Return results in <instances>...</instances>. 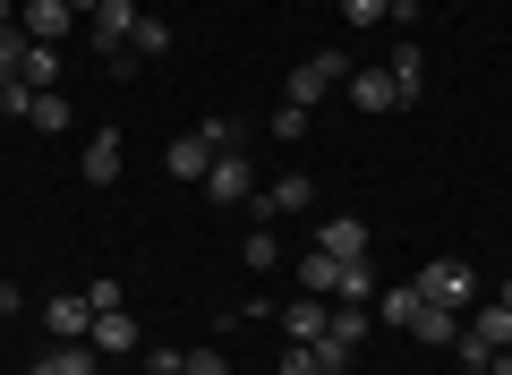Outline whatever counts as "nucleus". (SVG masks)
Masks as SVG:
<instances>
[{
  "mask_svg": "<svg viewBox=\"0 0 512 375\" xmlns=\"http://www.w3.org/2000/svg\"><path fill=\"white\" fill-rule=\"evenodd\" d=\"M333 86H350V60L342 52H316V60H299L291 69V86H282V103H299V111H316Z\"/></svg>",
  "mask_w": 512,
  "mask_h": 375,
  "instance_id": "1",
  "label": "nucleus"
},
{
  "mask_svg": "<svg viewBox=\"0 0 512 375\" xmlns=\"http://www.w3.org/2000/svg\"><path fill=\"white\" fill-rule=\"evenodd\" d=\"M248 205H256V231H274L282 214H308V205H316V179H308V171H282L274 188H256Z\"/></svg>",
  "mask_w": 512,
  "mask_h": 375,
  "instance_id": "2",
  "label": "nucleus"
},
{
  "mask_svg": "<svg viewBox=\"0 0 512 375\" xmlns=\"http://www.w3.org/2000/svg\"><path fill=\"white\" fill-rule=\"evenodd\" d=\"M419 290H427L436 307H453V316H470V299H478L470 265H453V256H436V265H419Z\"/></svg>",
  "mask_w": 512,
  "mask_h": 375,
  "instance_id": "3",
  "label": "nucleus"
},
{
  "mask_svg": "<svg viewBox=\"0 0 512 375\" xmlns=\"http://www.w3.org/2000/svg\"><path fill=\"white\" fill-rule=\"evenodd\" d=\"M18 26H26L35 43H69L77 9H69V0H18Z\"/></svg>",
  "mask_w": 512,
  "mask_h": 375,
  "instance_id": "4",
  "label": "nucleus"
},
{
  "mask_svg": "<svg viewBox=\"0 0 512 375\" xmlns=\"http://www.w3.org/2000/svg\"><path fill=\"white\" fill-rule=\"evenodd\" d=\"M205 197H214V205H248V197H256L248 154H214V171H205Z\"/></svg>",
  "mask_w": 512,
  "mask_h": 375,
  "instance_id": "5",
  "label": "nucleus"
},
{
  "mask_svg": "<svg viewBox=\"0 0 512 375\" xmlns=\"http://www.w3.org/2000/svg\"><path fill=\"white\" fill-rule=\"evenodd\" d=\"M163 171H171V179H188V188H205V171H214V145L188 128V137H171V145H163Z\"/></svg>",
  "mask_w": 512,
  "mask_h": 375,
  "instance_id": "6",
  "label": "nucleus"
},
{
  "mask_svg": "<svg viewBox=\"0 0 512 375\" xmlns=\"http://www.w3.org/2000/svg\"><path fill=\"white\" fill-rule=\"evenodd\" d=\"M274 324H282V341H325V324H333V316H325V299H308V290H299V299L282 307Z\"/></svg>",
  "mask_w": 512,
  "mask_h": 375,
  "instance_id": "7",
  "label": "nucleus"
},
{
  "mask_svg": "<svg viewBox=\"0 0 512 375\" xmlns=\"http://www.w3.org/2000/svg\"><path fill=\"white\" fill-rule=\"evenodd\" d=\"M137 18H146V9H128V0H103V9H94V43H103V52H128Z\"/></svg>",
  "mask_w": 512,
  "mask_h": 375,
  "instance_id": "8",
  "label": "nucleus"
},
{
  "mask_svg": "<svg viewBox=\"0 0 512 375\" xmlns=\"http://www.w3.org/2000/svg\"><path fill=\"white\" fill-rule=\"evenodd\" d=\"M350 103H359V111H402V94H393V69H350Z\"/></svg>",
  "mask_w": 512,
  "mask_h": 375,
  "instance_id": "9",
  "label": "nucleus"
},
{
  "mask_svg": "<svg viewBox=\"0 0 512 375\" xmlns=\"http://www.w3.org/2000/svg\"><path fill=\"white\" fill-rule=\"evenodd\" d=\"M333 299L367 307V299H376V265H367V256H342V265H333Z\"/></svg>",
  "mask_w": 512,
  "mask_h": 375,
  "instance_id": "10",
  "label": "nucleus"
},
{
  "mask_svg": "<svg viewBox=\"0 0 512 375\" xmlns=\"http://www.w3.org/2000/svg\"><path fill=\"white\" fill-rule=\"evenodd\" d=\"M43 324H52V341H86V333H94L86 290H77V299H52V307H43Z\"/></svg>",
  "mask_w": 512,
  "mask_h": 375,
  "instance_id": "11",
  "label": "nucleus"
},
{
  "mask_svg": "<svg viewBox=\"0 0 512 375\" xmlns=\"http://www.w3.org/2000/svg\"><path fill=\"white\" fill-rule=\"evenodd\" d=\"M26 375H94V341H52Z\"/></svg>",
  "mask_w": 512,
  "mask_h": 375,
  "instance_id": "12",
  "label": "nucleus"
},
{
  "mask_svg": "<svg viewBox=\"0 0 512 375\" xmlns=\"http://www.w3.org/2000/svg\"><path fill=\"white\" fill-rule=\"evenodd\" d=\"M393 94H402V111L427 94V60H419V43H393Z\"/></svg>",
  "mask_w": 512,
  "mask_h": 375,
  "instance_id": "13",
  "label": "nucleus"
},
{
  "mask_svg": "<svg viewBox=\"0 0 512 375\" xmlns=\"http://www.w3.org/2000/svg\"><path fill=\"white\" fill-rule=\"evenodd\" d=\"M86 179H94V188L120 179V128H94V137H86Z\"/></svg>",
  "mask_w": 512,
  "mask_h": 375,
  "instance_id": "14",
  "label": "nucleus"
},
{
  "mask_svg": "<svg viewBox=\"0 0 512 375\" xmlns=\"http://www.w3.org/2000/svg\"><path fill=\"white\" fill-rule=\"evenodd\" d=\"M94 358H120V350H137V324H128V307H111V316H94Z\"/></svg>",
  "mask_w": 512,
  "mask_h": 375,
  "instance_id": "15",
  "label": "nucleus"
},
{
  "mask_svg": "<svg viewBox=\"0 0 512 375\" xmlns=\"http://www.w3.org/2000/svg\"><path fill=\"white\" fill-rule=\"evenodd\" d=\"M419 307H427L419 282H393V290L376 299V324H402V333H410V324H419Z\"/></svg>",
  "mask_w": 512,
  "mask_h": 375,
  "instance_id": "16",
  "label": "nucleus"
},
{
  "mask_svg": "<svg viewBox=\"0 0 512 375\" xmlns=\"http://www.w3.org/2000/svg\"><path fill=\"white\" fill-rule=\"evenodd\" d=\"M316 248H325V256H367V222L359 214H333L325 231H316Z\"/></svg>",
  "mask_w": 512,
  "mask_h": 375,
  "instance_id": "17",
  "label": "nucleus"
},
{
  "mask_svg": "<svg viewBox=\"0 0 512 375\" xmlns=\"http://www.w3.org/2000/svg\"><path fill=\"white\" fill-rule=\"evenodd\" d=\"M18 77H26L35 94H52V86H60V43H35V52L18 60Z\"/></svg>",
  "mask_w": 512,
  "mask_h": 375,
  "instance_id": "18",
  "label": "nucleus"
},
{
  "mask_svg": "<svg viewBox=\"0 0 512 375\" xmlns=\"http://www.w3.org/2000/svg\"><path fill=\"white\" fill-rule=\"evenodd\" d=\"M410 341H436V350H444V341H461V316L427 299V307H419V324H410Z\"/></svg>",
  "mask_w": 512,
  "mask_h": 375,
  "instance_id": "19",
  "label": "nucleus"
},
{
  "mask_svg": "<svg viewBox=\"0 0 512 375\" xmlns=\"http://www.w3.org/2000/svg\"><path fill=\"white\" fill-rule=\"evenodd\" d=\"M333 265H342V256L308 248V256H299V290H308V299H325V290H333Z\"/></svg>",
  "mask_w": 512,
  "mask_h": 375,
  "instance_id": "20",
  "label": "nucleus"
},
{
  "mask_svg": "<svg viewBox=\"0 0 512 375\" xmlns=\"http://www.w3.org/2000/svg\"><path fill=\"white\" fill-rule=\"evenodd\" d=\"M316 375H359V341H316Z\"/></svg>",
  "mask_w": 512,
  "mask_h": 375,
  "instance_id": "21",
  "label": "nucleus"
},
{
  "mask_svg": "<svg viewBox=\"0 0 512 375\" xmlns=\"http://www.w3.org/2000/svg\"><path fill=\"white\" fill-rule=\"evenodd\" d=\"M325 333H333V341H367V333H376V307H333Z\"/></svg>",
  "mask_w": 512,
  "mask_h": 375,
  "instance_id": "22",
  "label": "nucleus"
},
{
  "mask_svg": "<svg viewBox=\"0 0 512 375\" xmlns=\"http://www.w3.org/2000/svg\"><path fill=\"white\" fill-rule=\"evenodd\" d=\"M26 120H35V128H52V137H60V128H69L77 111H69V94L52 86V94H35V111H26Z\"/></svg>",
  "mask_w": 512,
  "mask_h": 375,
  "instance_id": "23",
  "label": "nucleus"
},
{
  "mask_svg": "<svg viewBox=\"0 0 512 375\" xmlns=\"http://www.w3.org/2000/svg\"><path fill=\"white\" fill-rule=\"evenodd\" d=\"M26 52H35V35H26V26H0V77H18Z\"/></svg>",
  "mask_w": 512,
  "mask_h": 375,
  "instance_id": "24",
  "label": "nucleus"
},
{
  "mask_svg": "<svg viewBox=\"0 0 512 375\" xmlns=\"http://www.w3.org/2000/svg\"><path fill=\"white\" fill-rule=\"evenodd\" d=\"M128 52L146 60V52H171V26L163 18H137V35H128Z\"/></svg>",
  "mask_w": 512,
  "mask_h": 375,
  "instance_id": "25",
  "label": "nucleus"
},
{
  "mask_svg": "<svg viewBox=\"0 0 512 375\" xmlns=\"http://www.w3.org/2000/svg\"><path fill=\"white\" fill-rule=\"evenodd\" d=\"M308 128H316V111H299V103H282V111H274V137H282V145H299Z\"/></svg>",
  "mask_w": 512,
  "mask_h": 375,
  "instance_id": "26",
  "label": "nucleus"
},
{
  "mask_svg": "<svg viewBox=\"0 0 512 375\" xmlns=\"http://www.w3.org/2000/svg\"><path fill=\"white\" fill-rule=\"evenodd\" d=\"M197 137L214 145V154H239V137H248V128H239V120H197Z\"/></svg>",
  "mask_w": 512,
  "mask_h": 375,
  "instance_id": "27",
  "label": "nucleus"
},
{
  "mask_svg": "<svg viewBox=\"0 0 512 375\" xmlns=\"http://www.w3.org/2000/svg\"><path fill=\"white\" fill-rule=\"evenodd\" d=\"M333 9H342L350 26H384V18H393V0H333Z\"/></svg>",
  "mask_w": 512,
  "mask_h": 375,
  "instance_id": "28",
  "label": "nucleus"
},
{
  "mask_svg": "<svg viewBox=\"0 0 512 375\" xmlns=\"http://www.w3.org/2000/svg\"><path fill=\"white\" fill-rule=\"evenodd\" d=\"M239 256H248L256 273H265V265H282V248H274V231H248V248H239Z\"/></svg>",
  "mask_w": 512,
  "mask_h": 375,
  "instance_id": "29",
  "label": "nucleus"
},
{
  "mask_svg": "<svg viewBox=\"0 0 512 375\" xmlns=\"http://www.w3.org/2000/svg\"><path fill=\"white\" fill-rule=\"evenodd\" d=\"M282 375H316V341H282Z\"/></svg>",
  "mask_w": 512,
  "mask_h": 375,
  "instance_id": "30",
  "label": "nucleus"
},
{
  "mask_svg": "<svg viewBox=\"0 0 512 375\" xmlns=\"http://www.w3.org/2000/svg\"><path fill=\"white\" fill-rule=\"evenodd\" d=\"M180 375H231V358H222V350H188Z\"/></svg>",
  "mask_w": 512,
  "mask_h": 375,
  "instance_id": "31",
  "label": "nucleus"
},
{
  "mask_svg": "<svg viewBox=\"0 0 512 375\" xmlns=\"http://www.w3.org/2000/svg\"><path fill=\"white\" fill-rule=\"evenodd\" d=\"M180 358L188 350H146V375H180Z\"/></svg>",
  "mask_w": 512,
  "mask_h": 375,
  "instance_id": "32",
  "label": "nucleus"
},
{
  "mask_svg": "<svg viewBox=\"0 0 512 375\" xmlns=\"http://www.w3.org/2000/svg\"><path fill=\"white\" fill-rule=\"evenodd\" d=\"M487 375H512V350H495V358H487Z\"/></svg>",
  "mask_w": 512,
  "mask_h": 375,
  "instance_id": "33",
  "label": "nucleus"
},
{
  "mask_svg": "<svg viewBox=\"0 0 512 375\" xmlns=\"http://www.w3.org/2000/svg\"><path fill=\"white\" fill-rule=\"evenodd\" d=\"M0 26H18V0H0Z\"/></svg>",
  "mask_w": 512,
  "mask_h": 375,
  "instance_id": "34",
  "label": "nucleus"
},
{
  "mask_svg": "<svg viewBox=\"0 0 512 375\" xmlns=\"http://www.w3.org/2000/svg\"><path fill=\"white\" fill-rule=\"evenodd\" d=\"M69 9H77V18H94V9H103V0H69Z\"/></svg>",
  "mask_w": 512,
  "mask_h": 375,
  "instance_id": "35",
  "label": "nucleus"
},
{
  "mask_svg": "<svg viewBox=\"0 0 512 375\" xmlns=\"http://www.w3.org/2000/svg\"><path fill=\"white\" fill-rule=\"evenodd\" d=\"M495 299H504V307H512V282H504V290H495Z\"/></svg>",
  "mask_w": 512,
  "mask_h": 375,
  "instance_id": "36",
  "label": "nucleus"
},
{
  "mask_svg": "<svg viewBox=\"0 0 512 375\" xmlns=\"http://www.w3.org/2000/svg\"><path fill=\"white\" fill-rule=\"evenodd\" d=\"M461 375H487V367H461Z\"/></svg>",
  "mask_w": 512,
  "mask_h": 375,
  "instance_id": "37",
  "label": "nucleus"
}]
</instances>
